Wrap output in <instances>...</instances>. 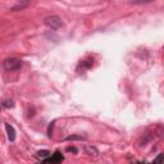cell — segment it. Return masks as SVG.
I'll return each instance as SVG.
<instances>
[{"mask_svg": "<svg viewBox=\"0 0 164 164\" xmlns=\"http://www.w3.org/2000/svg\"><path fill=\"white\" fill-rule=\"evenodd\" d=\"M14 101L12 100V99H5V100H3V103H1V107L4 109H10V108H14Z\"/></svg>", "mask_w": 164, "mask_h": 164, "instance_id": "8", "label": "cell"}, {"mask_svg": "<svg viewBox=\"0 0 164 164\" xmlns=\"http://www.w3.org/2000/svg\"><path fill=\"white\" fill-rule=\"evenodd\" d=\"M67 151H68V153H78V149H77V147L76 146H68L67 147Z\"/></svg>", "mask_w": 164, "mask_h": 164, "instance_id": "11", "label": "cell"}, {"mask_svg": "<svg viewBox=\"0 0 164 164\" xmlns=\"http://www.w3.org/2000/svg\"><path fill=\"white\" fill-rule=\"evenodd\" d=\"M85 151L90 155V157H97V154H99V151H97V149L95 146H86Z\"/></svg>", "mask_w": 164, "mask_h": 164, "instance_id": "7", "label": "cell"}, {"mask_svg": "<svg viewBox=\"0 0 164 164\" xmlns=\"http://www.w3.org/2000/svg\"><path fill=\"white\" fill-rule=\"evenodd\" d=\"M5 130H7V135L9 141H14L15 140V130L13 128V126H10L9 123H5Z\"/></svg>", "mask_w": 164, "mask_h": 164, "instance_id": "4", "label": "cell"}, {"mask_svg": "<svg viewBox=\"0 0 164 164\" xmlns=\"http://www.w3.org/2000/svg\"><path fill=\"white\" fill-rule=\"evenodd\" d=\"M92 63H94V60H91V59L81 60V62H80V64H78V69H80V68H82V69H87V68L91 67Z\"/></svg>", "mask_w": 164, "mask_h": 164, "instance_id": "6", "label": "cell"}, {"mask_svg": "<svg viewBox=\"0 0 164 164\" xmlns=\"http://www.w3.org/2000/svg\"><path fill=\"white\" fill-rule=\"evenodd\" d=\"M53 126H54V123H52V124H50V126H49V136H50V137H52V131H53Z\"/></svg>", "mask_w": 164, "mask_h": 164, "instance_id": "12", "label": "cell"}, {"mask_svg": "<svg viewBox=\"0 0 164 164\" xmlns=\"http://www.w3.org/2000/svg\"><path fill=\"white\" fill-rule=\"evenodd\" d=\"M37 157H40V158H49L50 157V153L48 150H41V151H38L37 153Z\"/></svg>", "mask_w": 164, "mask_h": 164, "instance_id": "10", "label": "cell"}, {"mask_svg": "<svg viewBox=\"0 0 164 164\" xmlns=\"http://www.w3.org/2000/svg\"><path fill=\"white\" fill-rule=\"evenodd\" d=\"M45 25L52 30H58L62 26V19L58 15H52V17H48L45 19Z\"/></svg>", "mask_w": 164, "mask_h": 164, "instance_id": "2", "label": "cell"}, {"mask_svg": "<svg viewBox=\"0 0 164 164\" xmlns=\"http://www.w3.org/2000/svg\"><path fill=\"white\" fill-rule=\"evenodd\" d=\"M28 5H30V1H18L15 5H13L10 8V10H22Z\"/></svg>", "mask_w": 164, "mask_h": 164, "instance_id": "5", "label": "cell"}, {"mask_svg": "<svg viewBox=\"0 0 164 164\" xmlns=\"http://www.w3.org/2000/svg\"><path fill=\"white\" fill-rule=\"evenodd\" d=\"M63 160H64V157L62 155L60 151H55V153H54L52 157H49L42 164H59V163H62Z\"/></svg>", "mask_w": 164, "mask_h": 164, "instance_id": "3", "label": "cell"}, {"mask_svg": "<svg viewBox=\"0 0 164 164\" xmlns=\"http://www.w3.org/2000/svg\"><path fill=\"white\" fill-rule=\"evenodd\" d=\"M65 140L67 141H72V140H85L83 136H78V135H71V136H68V137H65Z\"/></svg>", "mask_w": 164, "mask_h": 164, "instance_id": "9", "label": "cell"}, {"mask_svg": "<svg viewBox=\"0 0 164 164\" xmlns=\"http://www.w3.org/2000/svg\"><path fill=\"white\" fill-rule=\"evenodd\" d=\"M3 67L5 71H18L22 67V62L17 59V58H7L3 62Z\"/></svg>", "mask_w": 164, "mask_h": 164, "instance_id": "1", "label": "cell"}]
</instances>
